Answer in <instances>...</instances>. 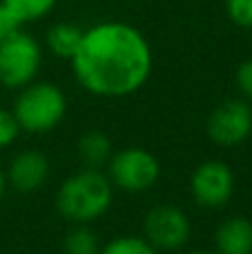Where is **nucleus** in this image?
I'll return each mask as SVG.
<instances>
[{"label":"nucleus","mask_w":252,"mask_h":254,"mask_svg":"<svg viewBox=\"0 0 252 254\" xmlns=\"http://www.w3.org/2000/svg\"><path fill=\"white\" fill-rule=\"evenodd\" d=\"M145 239L156 250H179L190 239V221L174 205H159L145 216Z\"/></svg>","instance_id":"obj_8"},{"label":"nucleus","mask_w":252,"mask_h":254,"mask_svg":"<svg viewBox=\"0 0 252 254\" xmlns=\"http://www.w3.org/2000/svg\"><path fill=\"white\" fill-rule=\"evenodd\" d=\"M110 165V181L114 188L129 194L147 192L159 181L161 167L152 152L143 147H125L121 152L112 154L107 161Z\"/></svg>","instance_id":"obj_5"},{"label":"nucleus","mask_w":252,"mask_h":254,"mask_svg":"<svg viewBox=\"0 0 252 254\" xmlns=\"http://www.w3.org/2000/svg\"><path fill=\"white\" fill-rule=\"evenodd\" d=\"M85 31L80 27L71 25V22H56L54 27H49L47 31V47L52 54H56L58 58H67L71 61V56L76 54V49L80 47Z\"/></svg>","instance_id":"obj_11"},{"label":"nucleus","mask_w":252,"mask_h":254,"mask_svg":"<svg viewBox=\"0 0 252 254\" xmlns=\"http://www.w3.org/2000/svg\"><path fill=\"white\" fill-rule=\"evenodd\" d=\"M9 9L13 11V16L25 25V22H34L45 18L54 7L56 0H2Z\"/></svg>","instance_id":"obj_13"},{"label":"nucleus","mask_w":252,"mask_h":254,"mask_svg":"<svg viewBox=\"0 0 252 254\" xmlns=\"http://www.w3.org/2000/svg\"><path fill=\"white\" fill-rule=\"evenodd\" d=\"M252 131V107L248 101L230 98L221 103L208 119V134L217 145L232 147L244 143Z\"/></svg>","instance_id":"obj_7"},{"label":"nucleus","mask_w":252,"mask_h":254,"mask_svg":"<svg viewBox=\"0 0 252 254\" xmlns=\"http://www.w3.org/2000/svg\"><path fill=\"white\" fill-rule=\"evenodd\" d=\"M98 252H101L98 237L85 225L74 228L65 237V254H98Z\"/></svg>","instance_id":"obj_15"},{"label":"nucleus","mask_w":252,"mask_h":254,"mask_svg":"<svg viewBox=\"0 0 252 254\" xmlns=\"http://www.w3.org/2000/svg\"><path fill=\"white\" fill-rule=\"evenodd\" d=\"M43 63V49L34 36L16 31L0 40V83L9 89H22L34 83Z\"/></svg>","instance_id":"obj_4"},{"label":"nucleus","mask_w":252,"mask_h":254,"mask_svg":"<svg viewBox=\"0 0 252 254\" xmlns=\"http://www.w3.org/2000/svg\"><path fill=\"white\" fill-rule=\"evenodd\" d=\"M226 13L237 27L252 29V0H226Z\"/></svg>","instance_id":"obj_16"},{"label":"nucleus","mask_w":252,"mask_h":254,"mask_svg":"<svg viewBox=\"0 0 252 254\" xmlns=\"http://www.w3.org/2000/svg\"><path fill=\"white\" fill-rule=\"evenodd\" d=\"M190 192L199 205L217 210L235 194V174L223 161H205L192 172Z\"/></svg>","instance_id":"obj_6"},{"label":"nucleus","mask_w":252,"mask_h":254,"mask_svg":"<svg viewBox=\"0 0 252 254\" xmlns=\"http://www.w3.org/2000/svg\"><path fill=\"white\" fill-rule=\"evenodd\" d=\"M4 190H7V174H4V172L0 170V198H2Z\"/></svg>","instance_id":"obj_20"},{"label":"nucleus","mask_w":252,"mask_h":254,"mask_svg":"<svg viewBox=\"0 0 252 254\" xmlns=\"http://www.w3.org/2000/svg\"><path fill=\"white\" fill-rule=\"evenodd\" d=\"M11 112L20 129L31 131V134H43V131L54 129L63 121L67 112V101L63 89L56 85L29 83L18 94Z\"/></svg>","instance_id":"obj_3"},{"label":"nucleus","mask_w":252,"mask_h":254,"mask_svg":"<svg viewBox=\"0 0 252 254\" xmlns=\"http://www.w3.org/2000/svg\"><path fill=\"white\" fill-rule=\"evenodd\" d=\"M20 27H22V22L18 20V18L13 16L11 9L0 0V40H4V38H9L11 34L20 31Z\"/></svg>","instance_id":"obj_18"},{"label":"nucleus","mask_w":252,"mask_h":254,"mask_svg":"<svg viewBox=\"0 0 252 254\" xmlns=\"http://www.w3.org/2000/svg\"><path fill=\"white\" fill-rule=\"evenodd\" d=\"M186 254H217V252H208V250H194V252H186Z\"/></svg>","instance_id":"obj_21"},{"label":"nucleus","mask_w":252,"mask_h":254,"mask_svg":"<svg viewBox=\"0 0 252 254\" xmlns=\"http://www.w3.org/2000/svg\"><path fill=\"white\" fill-rule=\"evenodd\" d=\"M114 196V185L110 176L101 170H87L71 174L58 188L56 205L65 219L74 223H89L103 216L112 205Z\"/></svg>","instance_id":"obj_2"},{"label":"nucleus","mask_w":252,"mask_h":254,"mask_svg":"<svg viewBox=\"0 0 252 254\" xmlns=\"http://www.w3.org/2000/svg\"><path fill=\"white\" fill-rule=\"evenodd\" d=\"M217 254H252V221L232 216L219 225L214 234Z\"/></svg>","instance_id":"obj_10"},{"label":"nucleus","mask_w":252,"mask_h":254,"mask_svg":"<svg viewBox=\"0 0 252 254\" xmlns=\"http://www.w3.org/2000/svg\"><path fill=\"white\" fill-rule=\"evenodd\" d=\"M78 156L85 167L101 170L112 158V143L103 131H87L78 143Z\"/></svg>","instance_id":"obj_12"},{"label":"nucleus","mask_w":252,"mask_h":254,"mask_svg":"<svg viewBox=\"0 0 252 254\" xmlns=\"http://www.w3.org/2000/svg\"><path fill=\"white\" fill-rule=\"evenodd\" d=\"M20 134V125H18L13 112L0 110V147H9Z\"/></svg>","instance_id":"obj_17"},{"label":"nucleus","mask_w":252,"mask_h":254,"mask_svg":"<svg viewBox=\"0 0 252 254\" xmlns=\"http://www.w3.org/2000/svg\"><path fill=\"white\" fill-rule=\"evenodd\" d=\"M237 87H239L241 96L252 103V58L244 61L237 69Z\"/></svg>","instance_id":"obj_19"},{"label":"nucleus","mask_w":252,"mask_h":254,"mask_svg":"<svg viewBox=\"0 0 252 254\" xmlns=\"http://www.w3.org/2000/svg\"><path fill=\"white\" fill-rule=\"evenodd\" d=\"M78 83L96 96H129L152 74V49L147 38L127 22L107 20L89 27L71 56Z\"/></svg>","instance_id":"obj_1"},{"label":"nucleus","mask_w":252,"mask_h":254,"mask_svg":"<svg viewBox=\"0 0 252 254\" xmlns=\"http://www.w3.org/2000/svg\"><path fill=\"white\" fill-rule=\"evenodd\" d=\"M49 176V163L36 149H27L13 156L9 163L7 179L18 192H34V190L43 188L45 181Z\"/></svg>","instance_id":"obj_9"},{"label":"nucleus","mask_w":252,"mask_h":254,"mask_svg":"<svg viewBox=\"0 0 252 254\" xmlns=\"http://www.w3.org/2000/svg\"><path fill=\"white\" fill-rule=\"evenodd\" d=\"M98 254H159L145 237H116Z\"/></svg>","instance_id":"obj_14"}]
</instances>
